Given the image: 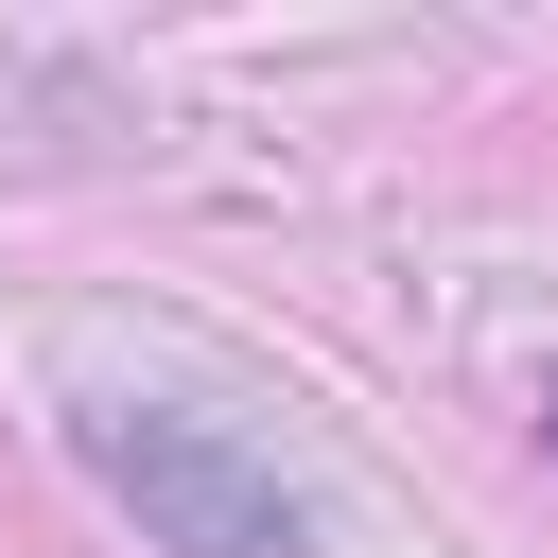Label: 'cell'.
Segmentation results:
<instances>
[{
  "label": "cell",
  "mask_w": 558,
  "mask_h": 558,
  "mask_svg": "<svg viewBox=\"0 0 558 558\" xmlns=\"http://www.w3.org/2000/svg\"><path fill=\"white\" fill-rule=\"evenodd\" d=\"M87 471L174 541V558H314V523H296V488L262 471V453H227L209 418H140V401H87Z\"/></svg>",
  "instance_id": "6da1fadb"
}]
</instances>
